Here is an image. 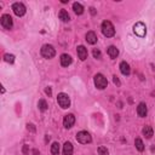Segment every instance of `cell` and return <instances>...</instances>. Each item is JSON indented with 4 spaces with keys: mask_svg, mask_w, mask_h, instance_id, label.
Instances as JSON below:
<instances>
[{
    "mask_svg": "<svg viewBox=\"0 0 155 155\" xmlns=\"http://www.w3.org/2000/svg\"><path fill=\"white\" fill-rule=\"evenodd\" d=\"M27 128H28L29 131H32V132H35V130H36L35 126H34L33 124H28V125H27Z\"/></svg>",
    "mask_w": 155,
    "mask_h": 155,
    "instance_id": "cell-27",
    "label": "cell"
},
{
    "mask_svg": "<svg viewBox=\"0 0 155 155\" xmlns=\"http://www.w3.org/2000/svg\"><path fill=\"white\" fill-rule=\"evenodd\" d=\"M143 135L146 136V138H151L153 137V128L150 127V126H144V128H143Z\"/></svg>",
    "mask_w": 155,
    "mask_h": 155,
    "instance_id": "cell-19",
    "label": "cell"
},
{
    "mask_svg": "<svg viewBox=\"0 0 155 155\" xmlns=\"http://www.w3.org/2000/svg\"><path fill=\"white\" fill-rule=\"evenodd\" d=\"M76 52H78V57H79L81 61H85L87 58V49L85 46H83V45L78 46Z\"/></svg>",
    "mask_w": 155,
    "mask_h": 155,
    "instance_id": "cell-11",
    "label": "cell"
},
{
    "mask_svg": "<svg viewBox=\"0 0 155 155\" xmlns=\"http://www.w3.org/2000/svg\"><path fill=\"white\" fill-rule=\"evenodd\" d=\"M55 55H56V51H55V49H54L52 45H47L46 44V45H44L41 47V56L44 58H47V59L54 58Z\"/></svg>",
    "mask_w": 155,
    "mask_h": 155,
    "instance_id": "cell-2",
    "label": "cell"
},
{
    "mask_svg": "<svg viewBox=\"0 0 155 155\" xmlns=\"http://www.w3.org/2000/svg\"><path fill=\"white\" fill-rule=\"evenodd\" d=\"M38 107H39V109H40L41 112L47 110V103H46V101L45 99H40V101H39V103H38Z\"/></svg>",
    "mask_w": 155,
    "mask_h": 155,
    "instance_id": "cell-22",
    "label": "cell"
},
{
    "mask_svg": "<svg viewBox=\"0 0 155 155\" xmlns=\"http://www.w3.org/2000/svg\"><path fill=\"white\" fill-rule=\"evenodd\" d=\"M120 72L124 74V75H130L131 73V68H130V64L126 63V62H121L120 63Z\"/></svg>",
    "mask_w": 155,
    "mask_h": 155,
    "instance_id": "cell-13",
    "label": "cell"
},
{
    "mask_svg": "<svg viewBox=\"0 0 155 155\" xmlns=\"http://www.w3.org/2000/svg\"><path fill=\"white\" fill-rule=\"evenodd\" d=\"M57 102H58V104H59V107L61 108H63V109H67V108H69V106H70V99H69V96L67 95V93H58V96H57Z\"/></svg>",
    "mask_w": 155,
    "mask_h": 155,
    "instance_id": "cell-3",
    "label": "cell"
},
{
    "mask_svg": "<svg viewBox=\"0 0 155 155\" xmlns=\"http://www.w3.org/2000/svg\"><path fill=\"white\" fill-rule=\"evenodd\" d=\"M137 114L138 116H141V118H146L147 114H148V109H147V106H146V103H139L138 107H137Z\"/></svg>",
    "mask_w": 155,
    "mask_h": 155,
    "instance_id": "cell-10",
    "label": "cell"
},
{
    "mask_svg": "<svg viewBox=\"0 0 155 155\" xmlns=\"http://www.w3.org/2000/svg\"><path fill=\"white\" fill-rule=\"evenodd\" d=\"M76 141L81 144H87V143H91V135H90L87 131H80L76 133Z\"/></svg>",
    "mask_w": 155,
    "mask_h": 155,
    "instance_id": "cell-4",
    "label": "cell"
},
{
    "mask_svg": "<svg viewBox=\"0 0 155 155\" xmlns=\"http://www.w3.org/2000/svg\"><path fill=\"white\" fill-rule=\"evenodd\" d=\"M63 154L64 155H73V144L70 142H66L63 146Z\"/></svg>",
    "mask_w": 155,
    "mask_h": 155,
    "instance_id": "cell-15",
    "label": "cell"
},
{
    "mask_svg": "<svg viewBox=\"0 0 155 155\" xmlns=\"http://www.w3.org/2000/svg\"><path fill=\"white\" fill-rule=\"evenodd\" d=\"M73 10L76 15H83L84 14V6L80 3H74L73 4Z\"/></svg>",
    "mask_w": 155,
    "mask_h": 155,
    "instance_id": "cell-18",
    "label": "cell"
},
{
    "mask_svg": "<svg viewBox=\"0 0 155 155\" xmlns=\"http://www.w3.org/2000/svg\"><path fill=\"white\" fill-rule=\"evenodd\" d=\"M61 64H62L63 67L70 66V64H72V57L69 55H67V54H63L61 56Z\"/></svg>",
    "mask_w": 155,
    "mask_h": 155,
    "instance_id": "cell-12",
    "label": "cell"
},
{
    "mask_svg": "<svg viewBox=\"0 0 155 155\" xmlns=\"http://www.w3.org/2000/svg\"><path fill=\"white\" fill-rule=\"evenodd\" d=\"M0 23H1L4 29H11L12 25H14V22H12V17L10 15H3L1 18H0Z\"/></svg>",
    "mask_w": 155,
    "mask_h": 155,
    "instance_id": "cell-7",
    "label": "cell"
},
{
    "mask_svg": "<svg viewBox=\"0 0 155 155\" xmlns=\"http://www.w3.org/2000/svg\"><path fill=\"white\" fill-rule=\"evenodd\" d=\"M108 154H109V151L106 147H103V146L98 147V155H108Z\"/></svg>",
    "mask_w": 155,
    "mask_h": 155,
    "instance_id": "cell-23",
    "label": "cell"
},
{
    "mask_svg": "<svg viewBox=\"0 0 155 155\" xmlns=\"http://www.w3.org/2000/svg\"><path fill=\"white\" fill-rule=\"evenodd\" d=\"M49 141H50V136H46L45 137V142H49Z\"/></svg>",
    "mask_w": 155,
    "mask_h": 155,
    "instance_id": "cell-32",
    "label": "cell"
},
{
    "mask_svg": "<svg viewBox=\"0 0 155 155\" xmlns=\"http://www.w3.org/2000/svg\"><path fill=\"white\" fill-rule=\"evenodd\" d=\"M45 92H46L49 96H51V95H52V91H51V87H47V88L45 90Z\"/></svg>",
    "mask_w": 155,
    "mask_h": 155,
    "instance_id": "cell-29",
    "label": "cell"
},
{
    "mask_svg": "<svg viewBox=\"0 0 155 155\" xmlns=\"http://www.w3.org/2000/svg\"><path fill=\"white\" fill-rule=\"evenodd\" d=\"M58 17H59V20L63 21V22H69V21H70V16H69V14H68L66 10H61L59 14H58Z\"/></svg>",
    "mask_w": 155,
    "mask_h": 155,
    "instance_id": "cell-17",
    "label": "cell"
},
{
    "mask_svg": "<svg viewBox=\"0 0 155 155\" xmlns=\"http://www.w3.org/2000/svg\"><path fill=\"white\" fill-rule=\"evenodd\" d=\"M90 11H91V14H92V15H96V10H95L93 7H91V9H90Z\"/></svg>",
    "mask_w": 155,
    "mask_h": 155,
    "instance_id": "cell-30",
    "label": "cell"
},
{
    "mask_svg": "<svg viewBox=\"0 0 155 155\" xmlns=\"http://www.w3.org/2000/svg\"><path fill=\"white\" fill-rule=\"evenodd\" d=\"M135 146H136L137 150H139V151H143L144 150V144H143V142H142L141 138H136L135 139Z\"/></svg>",
    "mask_w": 155,
    "mask_h": 155,
    "instance_id": "cell-20",
    "label": "cell"
},
{
    "mask_svg": "<svg viewBox=\"0 0 155 155\" xmlns=\"http://www.w3.org/2000/svg\"><path fill=\"white\" fill-rule=\"evenodd\" d=\"M92 54H93V57H95V58H97V59H101V58H102V54H101V51H99L98 49H93Z\"/></svg>",
    "mask_w": 155,
    "mask_h": 155,
    "instance_id": "cell-25",
    "label": "cell"
},
{
    "mask_svg": "<svg viewBox=\"0 0 155 155\" xmlns=\"http://www.w3.org/2000/svg\"><path fill=\"white\" fill-rule=\"evenodd\" d=\"M102 33L107 38H112L115 35V28L109 21H104L102 23Z\"/></svg>",
    "mask_w": 155,
    "mask_h": 155,
    "instance_id": "cell-1",
    "label": "cell"
},
{
    "mask_svg": "<svg viewBox=\"0 0 155 155\" xmlns=\"http://www.w3.org/2000/svg\"><path fill=\"white\" fill-rule=\"evenodd\" d=\"M22 151H23L24 155H29V146H28V144H24Z\"/></svg>",
    "mask_w": 155,
    "mask_h": 155,
    "instance_id": "cell-26",
    "label": "cell"
},
{
    "mask_svg": "<svg viewBox=\"0 0 155 155\" xmlns=\"http://www.w3.org/2000/svg\"><path fill=\"white\" fill-rule=\"evenodd\" d=\"M108 55H109L110 58L114 59V58H116V57L119 56V50L116 49L115 46H109L108 47Z\"/></svg>",
    "mask_w": 155,
    "mask_h": 155,
    "instance_id": "cell-16",
    "label": "cell"
},
{
    "mask_svg": "<svg viewBox=\"0 0 155 155\" xmlns=\"http://www.w3.org/2000/svg\"><path fill=\"white\" fill-rule=\"evenodd\" d=\"M51 154L52 155H58L59 154V144L57 143V142H55V143L51 146Z\"/></svg>",
    "mask_w": 155,
    "mask_h": 155,
    "instance_id": "cell-21",
    "label": "cell"
},
{
    "mask_svg": "<svg viewBox=\"0 0 155 155\" xmlns=\"http://www.w3.org/2000/svg\"><path fill=\"white\" fill-rule=\"evenodd\" d=\"M95 85L98 90H104L108 85V81L103 74H96L95 75Z\"/></svg>",
    "mask_w": 155,
    "mask_h": 155,
    "instance_id": "cell-5",
    "label": "cell"
},
{
    "mask_svg": "<svg viewBox=\"0 0 155 155\" xmlns=\"http://www.w3.org/2000/svg\"><path fill=\"white\" fill-rule=\"evenodd\" d=\"M86 41L88 44H91V45L96 44L97 43V35H96V33L95 32H88L86 34Z\"/></svg>",
    "mask_w": 155,
    "mask_h": 155,
    "instance_id": "cell-14",
    "label": "cell"
},
{
    "mask_svg": "<svg viewBox=\"0 0 155 155\" xmlns=\"http://www.w3.org/2000/svg\"><path fill=\"white\" fill-rule=\"evenodd\" d=\"M133 32H135L136 35L143 38V36L147 34V27H146V24L142 23V22H137V23L133 25Z\"/></svg>",
    "mask_w": 155,
    "mask_h": 155,
    "instance_id": "cell-6",
    "label": "cell"
},
{
    "mask_svg": "<svg viewBox=\"0 0 155 155\" xmlns=\"http://www.w3.org/2000/svg\"><path fill=\"white\" fill-rule=\"evenodd\" d=\"M113 78H114V79H113L114 84H115V85H120V81H119V79H118V76H116V75H114Z\"/></svg>",
    "mask_w": 155,
    "mask_h": 155,
    "instance_id": "cell-28",
    "label": "cell"
},
{
    "mask_svg": "<svg viewBox=\"0 0 155 155\" xmlns=\"http://www.w3.org/2000/svg\"><path fill=\"white\" fill-rule=\"evenodd\" d=\"M33 155H39V151H38V149H33Z\"/></svg>",
    "mask_w": 155,
    "mask_h": 155,
    "instance_id": "cell-31",
    "label": "cell"
},
{
    "mask_svg": "<svg viewBox=\"0 0 155 155\" xmlns=\"http://www.w3.org/2000/svg\"><path fill=\"white\" fill-rule=\"evenodd\" d=\"M4 58H5V61H6L7 63H14V62H15V56H14V55L6 54V55L4 56Z\"/></svg>",
    "mask_w": 155,
    "mask_h": 155,
    "instance_id": "cell-24",
    "label": "cell"
},
{
    "mask_svg": "<svg viewBox=\"0 0 155 155\" xmlns=\"http://www.w3.org/2000/svg\"><path fill=\"white\" fill-rule=\"evenodd\" d=\"M75 122V116L73 114H68L64 116V119H63V126L66 127V128H70Z\"/></svg>",
    "mask_w": 155,
    "mask_h": 155,
    "instance_id": "cell-9",
    "label": "cell"
},
{
    "mask_svg": "<svg viewBox=\"0 0 155 155\" xmlns=\"http://www.w3.org/2000/svg\"><path fill=\"white\" fill-rule=\"evenodd\" d=\"M12 10H14L15 15L21 17L25 14V6L22 4V3H15L14 5H12Z\"/></svg>",
    "mask_w": 155,
    "mask_h": 155,
    "instance_id": "cell-8",
    "label": "cell"
}]
</instances>
